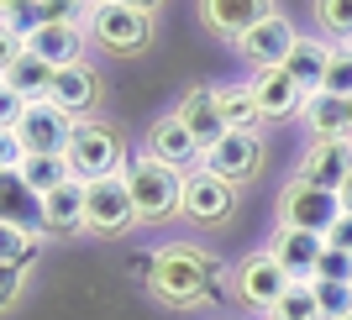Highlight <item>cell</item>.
I'll return each instance as SVG.
<instances>
[{
    "label": "cell",
    "mask_w": 352,
    "mask_h": 320,
    "mask_svg": "<svg viewBox=\"0 0 352 320\" xmlns=\"http://www.w3.org/2000/svg\"><path fill=\"white\" fill-rule=\"evenodd\" d=\"M216 278L221 262L206 258L190 242H174V247H153V278H147V294L163 299L168 310H195L216 299Z\"/></svg>",
    "instance_id": "6da1fadb"
},
{
    "label": "cell",
    "mask_w": 352,
    "mask_h": 320,
    "mask_svg": "<svg viewBox=\"0 0 352 320\" xmlns=\"http://www.w3.org/2000/svg\"><path fill=\"white\" fill-rule=\"evenodd\" d=\"M121 179H126V194H132V205H137V220L179 216V200H184V174H179V168L158 163L153 152H137Z\"/></svg>",
    "instance_id": "7a4b0ae2"
},
{
    "label": "cell",
    "mask_w": 352,
    "mask_h": 320,
    "mask_svg": "<svg viewBox=\"0 0 352 320\" xmlns=\"http://www.w3.org/2000/svg\"><path fill=\"white\" fill-rule=\"evenodd\" d=\"M85 37L100 43L111 58H137L153 43V16L132 11V5H116V0H100L95 11H85Z\"/></svg>",
    "instance_id": "3957f363"
},
{
    "label": "cell",
    "mask_w": 352,
    "mask_h": 320,
    "mask_svg": "<svg viewBox=\"0 0 352 320\" xmlns=\"http://www.w3.org/2000/svg\"><path fill=\"white\" fill-rule=\"evenodd\" d=\"M126 142H121L116 131L105 126V121L85 116V121H74V142H69V168L74 179H111V174H126Z\"/></svg>",
    "instance_id": "277c9868"
},
{
    "label": "cell",
    "mask_w": 352,
    "mask_h": 320,
    "mask_svg": "<svg viewBox=\"0 0 352 320\" xmlns=\"http://www.w3.org/2000/svg\"><path fill=\"white\" fill-rule=\"evenodd\" d=\"M16 142L27 158H69V142H74V116L58 111L53 100H32L16 121Z\"/></svg>",
    "instance_id": "5b68a950"
},
{
    "label": "cell",
    "mask_w": 352,
    "mask_h": 320,
    "mask_svg": "<svg viewBox=\"0 0 352 320\" xmlns=\"http://www.w3.org/2000/svg\"><path fill=\"white\" fill-rule=\"evenodd\" d=\"M126 226H137V205L126 194V179H89L85 184V231L95 236H121Z\"/></svg>",
    "instance_id": "8992f818"
},
{
    "label": "cell",
    "mask_w": 352,
    "mask_h": 320,
    "mask_svg": "<svg viewBox=\"0 0 352 320\" xmlns=\"http://www.w3.org/2000/svg\"><path fill=\"white\" fill-rule=\"evenodd\" d=\"M342 205L331 190H316V184H305V179H289L279 190V226H294V231H316L326 236L331 226H337Z\"/></svg>",
    "instance_id": "52a82bcc"
},
{
    "label": "cell",
    "mask_w": 352,
    "mask_h": 320,
    "mask_svg": "<svg viewBox=\"0 0 352 320\" xmlns=\"http://www.w3.org/2000/svg\"><path fill=\"white\" fill-rule=\"evenodd\" d=\"M206 174H216L221 184H252L263 174V137L258 131H226L216 147L206 152Z\"/></svg>",
    "instance_id": "ba28073f"
},
{
    "label": "cell",
    "mask_w": 352,
    "mask_h": 320,
    "mask_svg": "<svg viewBox=\"0 0 352 320\" xmlns=\"http://www.w3.org/2000/svg\"><path fill=\"white\" fill-rule=\"evenodd\" d=\"M289 284H294V278L279 268V258H274V252H252V258L236 268V278H232L236 299H242L248 310H263V315L279 305L284 294H289Z\"/></svg>",
    "instance_id": "9c48e42d"
},
{
    "label": "cell",
    "mask_w": 352,
    "mask_h": 320,
    "mask_svg": "<svg viewBox=\"0 0 352 320\" xmlns=\"http://www.w3.org/2000/svg\"><path fill=\"white\" fill-rule=\"evenodd\" d=\"M347 174H352V137H310V147L300 152V168H294V179L331 194L347 184Z\"/></svg>",
    "instance_id": "30bf717a"
},
{
    "label": "cell",
    "mask_w": 352,
    "mask_h": 320,
    "mask_svg": "<svg viewBox=\"0 0 352 320\" xmlns=\"http://www.w3.org/2000/svg\"><path fill=\"white\" fill-rule=\"evenodd\" d=\"M294 37H300V32L289 27V16L274 11V16H263V21H258L248 37H236L232 47L252 63V69H284V58H289V47H294Z\"/></svg>",
    "instance_id": "8fae6325"
},
{
    "label": "cell",
    "mask_w": 352,
    "mask_h": 320,
    "mask_svg": "<svg viewBox=\"0 0 352 320\" xmlns=\"http://www.w3.org/2000/svg\"><path fill=\"white\" fill-rule=\"evenodd\" d=\"M232 200H236L232 184H221V179L206 174V168H195V174H184V200H179V216H190L195 226H221V220L232 216Z\"/></svg>",
    "instance_id": "7c38bea8"
},
{
    "label": "cell",
    "mask_w": 352,
    "mask_h": 320,
    "mask_svg": "<svg viewBox=\"0 0 352 320\" xmlns=\"http://www.w3.org/2000/svg\"><path fill=\"white\" fill-rule=\"evenodd\" d=\"M85 21H43V27L27 32V53H37L53 69H69V63H85Z\"/></svg>",
    "instance_id": "4fadbf2b"
},
{
    "label": "cell",
    "mask_w": 352,
    "mask_h": 320,
    "mask_svg": "<svg viewBox=\"0 0 352 320\" xmlns=\"http://www.w3.org/2000/svg\"><path fill=\"white\" fill-rule=\"evenodd\" d=\"M279 5L274 0H200V21L216 32L221 43H236V37H248L263 16H274Z\"/></svg>",
    "instance_id": "5bb4252c"
},
{
    "label": "cell",
    "mask_w": 352,
    "mask_h": 320,
    "mask_svg": "<svg viewBox=\"0 0 352 320\" xmlns=\"http://www.w3.org/2000/svg\"><path fill=\"white\" fill-rule=\"evenodd\" d=\"M268 252L279 258V268L294 278V284H310V278H316V268H321V258H326V236L279 226V231H274V242H268Z\"/></svg>",
    "instance_id": "9a60e30c"
},
{
    "label": "cell",
    "mask_w": 352,
    "mask_h": 320,
    "mask_svg": "<svg viewBox=\"0 0 352 320\" xmlns=\"http://www.w3.org/2000/svg\"><path fill=\"white\" fill-rule=\"evenodd\" d=\"M142 152H153L158 163H168V168H190V163H206V147L195 142V131L184 126V121L168 111V116H158L153 126H147V147Z\"/></svg>",
    "instance_id": "2e32d148"
},
{
    "label": "cell",
    "mask_w": 352,
    "mask_h": 320,
    "mask_svg": "<svg viewBox=\"0 0 352 320\" xmlns=\"http://www.w3.org/2000/svg\"><path fill=\"white\" fill-rule=\"evenodd\" d=\"M248 89H252V105H258L263 121H289V116H300V105H305V89L294 84L284 69H258Z\"/></svg>",
    "instance_id": "e0dca14e"
},
{
    "label": "cell",
    "mask_w": 352,
    "mask_h": 320,
    "mask_svg": "<svg viewBox=\"0 0 352 320\" xmlns=\"http://www.w3.org/2000/svg\"><path fill=\"white\" fill-rule=\"evenodd\" d=\"M174 116L195 131V142L206 147V152L221 142V137H226V121H221V105H216V84L184 89V95H179V105H174Z\"/></svg>",
    "instance_id": "ac0fdd59"
},
{
    "label": "cell",
    "mask_w": 352,
    "mask_h": 320,
    "mask_svg": "<svg viewBox=\"0 0 352 320\" xmlns=\"http://www.w3.org/2000/svg\"><path fill=\"white\" fill-rule=\"evenodd\" d=\"M47 100L58 105V111H69L74 121H85L89 111H95V100H100V73L89 69V63H69V69H58Z\"/></svg>",
    "instance_id": "d6986e66"
},
{
    "label": "cell",
    "mask_w": 352,
    "mask_h": 320,
    "mask_svg": "<svg viewBox=\"0 0 352 320\" xmlns=\"http://www.w3.org/2000/svg\"><path fill=\"white\" fill-rule=\"evenodd\" d=\"M326 69H331V43L326 37H294L289 58H284V73H289L294 84L305 89V95H321Z\"/></svg>",
    "instance_id": "ffe728a7"
},
{
    "label": "cell",
    "mask_w": 352,
    "mask_h": 320,
    "mask_svg": "<svg viewBox=\"0 0 352 320\" xmlns=\"http://www.w3.org/2000/svg\"><path fill=\"white\" fill-rule=\"evenodd\" d=\"M37 231H53V236L85 231V179H69V184H58L53 194H43V220H37Z\"/></svg>",
    "instance_id": "44dd1931"
},
{
    "label": "cell",
    "mask_w": 352,
    "mask_h": 320,
    "mask_svg": "<svg viewBox=\"0 0 352 320\" xmlns=\"http://www.w3.org/2000/svg\"><path fill=\"white\" fill-rule=\"evenodd\" d=\"M300 121L310 126V137H352V100L342 95H305L300 105Z\"/></svg>",
    "instance_id": "7402d4cb"
},
{
    "label": "cell",
    "mask_w": 352,
    "mask_h": 320,
    "mask_svg": "<svg viewBox=\"0 0 352 320\" xmlns=\"http://www.w3.org/2000/svg\"><path fill=\"white\" fill-rule=\"evenodd\" d=\"M0 220H16L27 231H37V220H43V200L21 184L16 168H0Z\"/></svg>",
    "instance_id": "603a6c76"
},
{
    "label": "cell",
    "mask_w": 352,
    "mask_h": 320,
    "mask_svg": "<svg viewBox=\"0 0 352 320\" xmlns=\"http://www.w3.org/2000/svg\"><path fill=\"white\" fill-rule=\"evenodd\" d=\"M0 79H6V84H11L16 95L32 105V100H47V95H53V79H58V69H53V63H43L37 53H21L11 69L0 73Z\"/></svg>",
    "instance_id": "cb8c5ba5"
},
{
    "label": "cell",
    "mask_w": 352,
    "mask_h": 320,
    "mask_svg": "<svg viewBox=\"0 0 352 320\" xmlns=\"http://www.w3.org/2000/svg\"><path fill=\"white\" fill-rule=\"evenodd\" d=\"M216 105H221V121L226 131H258V105H252V89L248 84H216Z\"/></svg>",
    "instance_id": "d4e9b609"
},
{
    "label": "cell",
    "mask_w": 352,
    "mask_h": 320,
    "mask_svg": "<svg viewBox=\"0 0 352 320\" xmlns=\"http://www.w3.org/2000/svg\"><path fill=\"white\" fill-rule=\"evenodd\" d=\"M16 174H21V184L43 200V194H53L58 184H69L74 168H69V158H21V168H16Z\"/></svg>",
    "instance_id": "484cf974"
},
{
    "label": "cell",
    "mask_w": 352,
    "mask_h": 320,
    "mask_svg": "<svg viewBox=\"0 0 352 320\" xmlns=\"http://www.w3.org/2000/svg\"><path fill=\"white\" fill-rule=\"evenodd\" d=\"M32 258H37V231L16 226V220H0V262H11V268H27Z\"/></svg>",
    "instance_id": "4316f807"
},
{
    "label": "cell",
    "mask_w": 352,
    "mask_h": 320,
    "mask_svg": "<svg viewBox=\"0 0 352 320\" xmlns=\"http://www.w3.org/2000/svg\"><path fill=\"white\" fill-rule=\"evenodd\" d=\"M268 320H321V305H316V289L310 284H289L279 305L268 310Z\"/></svg>",
    "instance_id": "83f0119b"
},
{
    "label": "cell",
    "mask_w": 352,
    "mask_h": 320,
    "mask_svg": "<svg viewBox=\"0 0 352 320\" xmlns=\"http://www.w3.org/2000/svg\"><path fill=\"white\" fill-rule=\"evenodd\" d=\"M316 27L321 37L352 43V0H316Z\"/></svg>",
    "instance_id": "f1b7e54d"
},
{
    "label": "cell",
    "mask_w": 352,
    "mask_h": 320,
    "mask_svg": "<svg viewBox=\"0 0 352 320\" xmlns=\"http://www.w3.org/2000/svg\"><path fill=\"white\" fill-rule=\"evenodd\" d=\"M310 289H316L321 320H347L352 315V284H310Z\"/></svg>",
    "instance_id": "f546056e"
},
{
    "label": "cell",
    "mask_w": 352,
    "mask_h": 320,
    "mask_svg": "<svg viewBox=\"0 0 352 320\" xmlns=\"http://www.w3.org/2000/svg\"><path fill=\"white\" fill-rule=\"evenodd\" d=\"M326 95L352 100V43L331 47V69H326Z\"/></svg>",
    "instance_id": "4dcf8cb0"
},
{
    "label": "cell",
    "mask_w": 352,
    "mask_h": 320,
    "mask_svg": "<svg viewBox=\"0 0 352 320\" xmlns=\"http://www.w3.org/2000/svg\"><path fill=\"white\" fill-rule=\"evenodd\" d=\"M310 284H352V252L326 247V258H321V268H316Z\"/></svg>",
    "instance_id": "1f68e13d"
},
{
    "label": "cell",
    "mask_w": 352,
    "mask_h": 320,
    "mask_svg": "<svg viewBox=\"0 0 352 320\" xmlns=\"http://www.w3.org/2000/svg\"><path fill=\"white\" fill-rule=\"evenodd\" d=\"M21 53H27V37H21L16 27H6V21H0V73L11 69V63L21 58Z\"/></svg>",
    "instance_id": "d6a6232c"
},
{
    "label": "cell",
    "mask_w": 352,
    "mask_h": 320,
    "mask_svg": "<svg viewBox=\"0 0 352 320\" xmlns=\"http://www.w3.org/2000/svg\"><path fill=\"white\" fill-rule=\"evenodd\" d=\"M21 273L27 268H11V262H0V310H11L21 299Z\"/></svg>",
    "instance_id": "836d02e7"
},
{
    "label": "cell",
    "mask_w": 352,
    "mask_h": 320,
    "mask_svg": "<svg viewBox=\"0 0 352 320\" xmlns=\"http://www.w3.org/2000/svg\"><path fill=\"white\" fill-rule=\"evenodd\" d=\"M21 111H27V100H21L6 79H0V126H16V121H21Z\"/></svg>",
    "instance_id": "e575fe53"
},
{
    "label": "cell",
    "mask_w": 352,
    "mask_h": 320,
    "mask_svg": "<svg viewBox=\"0 0 352 320\" xmlns=\"http://www.w3.org/2000/svg\"><path fill=\"white\" fill-rule=\"evenodd\" d=\"M21 142H16V126H0V168H21Z\"/></svg>",
    "instance_id": "d590c367"
},
{
    "label": "cell",
    "mask_w": 352,
    "mask_h": 320,
    "mask_svg": "<svg viewBox=\"0 0 352 320\" xmlns=\"http://www.w3.org/2000/svg\"><path fill=\"white\" fill-rule=\"evenodd\" d=\"M326 247H337V252H352V216H337V226L326 231Z\"/></svg>",
    "instance_id": "8d00e7d4"
},
{
    "label": "cell",
    "mask_w": 352,
    "mask_h": 320,
    "mask_svg": "<svg viewBox=\"0 0 352 320\" xmlns=\"http://www.w3.org/2000/svg\"><path fill=\"white\" fill-rule=\"evenodd\" d=\"M132 278H153V252H137L132 258Z\"/></svg>",
    "instance_id": "74e56055"
},
{
    "label": "cell",
    "mask_w": 352,
    "mask_h": 320,
    "mask_svg": "<svg viewBox=\"0 0 352 320\" xmlns=\"http://www.w3.org/2000/svg\"><path fill=\"white\" fill-rule=\"evenodd\" d=\"M32 0H0V21H11V16H21Z\"/></svg>",
    "instance_id": "f35d334b"
},
{
    "label": "cell",
    "mask_w": 352,
    "mask_h": 320,
    "mask_svg": "<svg viewBox=\"0 0 352 320\" xmlns=\"http://www.w3.org/2000/svg\"><path fill=\"white\" fill-rule=\"evenodd\" d=\"M337 205H342V216H352V174H347V184L337 190Z\"/></svg>",
    "instance_id": "ab89813d"
},
{
    "label": "cell",
    "mask_w": 352,
    "mask_h": 320,
    "mask_svg": "<svg viewBox=\"0 0 352 320\" xmlns=\"http://www.w3.org/2000/svg\"><path fill=\"white\" fill-rule=\"evenodd\" d=\"M116 5H132V11H147V16H153V11L163 5V0H116Z\"/></svg>",
    "instance_id": "60d3db41"
},
{
    "label": "cell",
    "mask_w": 352,
    "mask_h": 320,
    "mask_svg": "<svg viewBox=\"0 0 352 320\" xmlns=\"http://www.w3.org/2000/svg\"><path fill=\"white\" fill-rule=\"evenodd\" d=\"M74 5H79V11H95V5H100V0H74Z\"/></svg>",
    "instance_id": "b9f144b4"
},
{
    "label": "cell",
    "mask_w": 352,
    "mask_h": 320,
    "mask_svg": "<svg viewBox=\"0 0 352 320\" xmlns=\"http://www.w3.org/2000/svg\"><path fill=\"white\" fill-rule=\"evenodd\" d=\"M347 320H352V315H347Z\"/></svg>",
    "instance_id": "7bdbcfd3"
}]
</instances>
